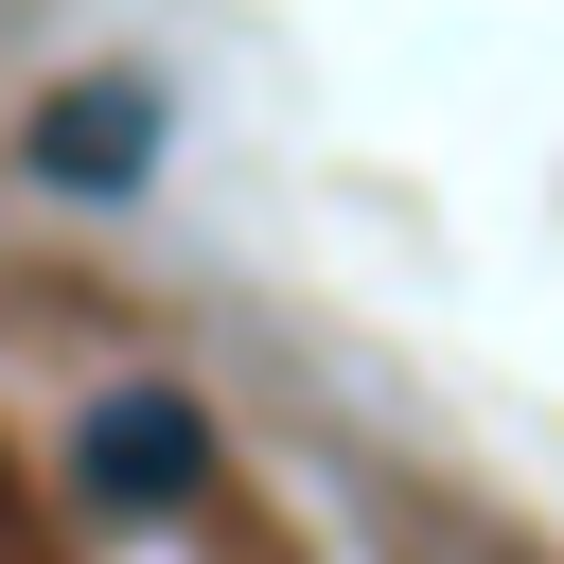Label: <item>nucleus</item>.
Segmentation results:
<instances>
[{"mask_svg": "<svg viewBox=\"0 0 564 564\" xmlns=\"http://www.w3.org/2000/svg\"><path fill=\"white\" fill-rule=\"evenodd\" d=\"M70 494L88 511H194L212 494V405L194 388H88L70 405Z\"/></svg>", "mask_w": 564, "mask_h": 564, "instance_id": "obj_1", "label": "nucleus"}, {"mask_svg": "<svg viewBox=\"0 0 564 564\" xmlns=\"http://www.w3.org/2000/svg\"><path fill=\"white\" fill-rule=\"evenodd\" d=\"M141 159H159V106H141V88H70V106H35V176H53V194H123Z\"/></svg>", "mask_w": 564, "mask_h": 564, "instance_id": "obj_2", "label": "nucleus"}]
</instances>
